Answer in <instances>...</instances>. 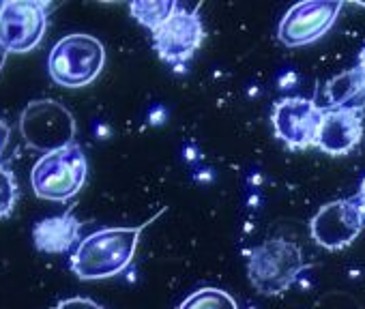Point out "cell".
Returning <instances> with one entry per match:
<instances>
[{"mask_svg": "<svg viewBox=\"0 0 365 309\" xmlns=\"http://www.w3.org/2000/svg\"><path fill=\"white\" fill-rule=\"evenodd\" d=\"M9 137H11V127L7 125V120L0 118V157H3L9 146Z\"/></svg>", "mask_w": 365, "mask_h": 309, "instance_id": "18", "label": "cell"}, {"mask_svg": "<svg viewBox=\"0 0 365 309\" xmlns=\"http://www.w3.org/2000/svg\"><path fill=\"white\" fill-rule=\"evenodd\" d=\"M359 69H361V71L365 73V48H363V50L359 52Z\"/></svg>", "mask_w": 365, "mask_h": 309, "instance_id": "21", "label": "cell"}, {"mask_svg": "<svg viewBox=\"0 0 365 309\" xmlns=\"http://www.w3.org/2000/svg\"><path fill=\"white\" fill-rule=\"evenodd\" d=\"M146 224L135 228H101L73 249L69 266L78 279L97 281L120 275L133 262L142 230Z\"/></svg>", "mask_w": 365, "mask_h": 309, "instance_id": "1", "label": "cell"}, {"mask_svg": "<svg viewBox=\"0 0 365 309\" xmlns=\"http://www.w3.org/2000/svg\"><path fill=\"white\" fill-rule=\"evenodd\" d=\"M129 11L140 26L155 33L178 11V5L174 0H133Z\"/></svg>", "mask_w": 365, "mask_h": 309, "instance_id": "14", "label": "cell"}, {"mask_svg": "<svg viewBox=\"0 0 365 309\" xmlns=\"http://www.w3.org/2000/svg\"><path fill=\"white\" fill-rule=\"evenodd\" d=\"M324 110L305 97H284L273 105L271 122L275 135L290 150H305L316 146V135Z\"/></svg>", "mask_w": 365, "mask_h": 309, "instance_id": "10", "label": "cell"}, {"mask_svg": "<svg viewBox=\"0 0 365 309\" xmlns=\"http://www.w3.org/2000/svg\"><path fill=\"white\" fill-rule=\"evenodd\" d=\"M324 95L329 99V110L361 114L365 110V73L356 67L331 78Z\"/></svg>", "mask_w": 365, "mask_h": 309, "instance_id": "13", "label": "cell"}, {"mask_svg": "<svg viewBox=\"0 0 365 309\" xmlns=\"http://www.w3.org/2000/svg\"><path fill=\"white\" fill-rule=\"evenodd\" d=\"M205 37L207 33L198 9L178 7V11L153 33V48L165 65L182 71L205 43Z\"/></svg>", "mask_w": 365, "mask_h": 309, "instance_id": "6", "label": "cell"}, {"mask_svg": "<svg viewBox=\"0 0 365 309\" xmlns=\"http://www.w3.org/2000/svg\"><path fill=\"white\" fill-rule=\"evenodd\" d=\"M356 200H359V204H361V211H363V215H365V179L361 181V187H359Z\"/></svg>", "mask_w": 365, "mask_h": 309, "instance_id": "19", "label": "cell"}, {"mask_svg": "<svg viewBox=\"0 0 365 309\" xmlns=\"http://www.w3.org/2000/svg\"><path fill=\"white\" fill-rule=\"evenodd\" d=\"M54 309H103L99 303H95L93 298H84V296H73V298H65L61 300Z\"/></svg>", "mask_w": 365, "mask_h": 309, "instance_id": "17", "label": "cell"}, {"mask_svg": "<svg viewBox=\"0 0 365 309\" xmlns=\"http://www.w3.org/2000/svg\"><path fill=\"white\" fill-rule=\"evenodd\" d=\"M301 247L288 239H269L250 251L247 277L258 294L275 296L286 292L303 273Z\"/></svg>", "mask_w": 365, "mask_h": 309, "instance_id": "4", "label": "cell"}, {"mask_svg": "<svg viewBox=\"0 0 365 309\" xmlns=\"http://www.w3.org/2000/svg\"><path fill=\"white\" fill-rule=\"evenodd\" d=\"M48 28V5L39 0H7L0 7V43L11 54L33 52Z\"/></svg>", "mask_w": 365, "mask_h": 309, "instance_id": "7", "label": "cell"}, {"mask_svg": "<svg viewBox=\"0 0 365 309\" xmlns=\"http://www.w3.org/2000/svg\"><path fill=\"white\" fill-rule=\"evenodd\" d=\"M88 177L86 154L78 142L46 152L31 170V185L37 198L50 202H67L80 194Z\"/></svg>", "mask_w": 365, "mask_h": 309, "instance_id": "2", "label": "cell"}, {"mask_svg": "<svg viewBox=\"0 0 365 309\" xmlns=\"http://www.w3.org/2000/svg\"><path fill=\"white\" fill-rule=\"evenodd\" d=\"M363 137V118L356 112H341V110H324L316 148L331 157H344L352 152Z\"/></svg>", "mask_w": 365, "mask_h": 309, "instance_id": "11", "label": "cell"}, {"mask_svg": "<svg viewBox=\"0 0 365 309\" xmlns=\"http://www.w3.org/2000/svg\"><path fill=\"white\" fill-rule=\"evenodd\" d=\"M106 65L103 43L84 33L63 37L48 58V73L54 84L63 88H84L93 84Z\"/></svg>", "mask_w": 365, "mask_h": 309, "instance_id": "3", "label": "cell"}, {"mask_svg": "<svg viewBox=\"0 0 365 309\" xmlns=\"http://www.w3.org/2000/svg\"><path fill=\"white\" fill-rule=\"evenodd\" d=\"M0 7H3V3H0Z\"/></svg>", "mask_w": 365, "mask_h": 309, "instance_id": "22", "label": "cell"}, {"mask_svg": "<svg viewBox=\"0 0 365 309\" xmlns=\"http://www.w3.org/2000/svg\"><path fill=\"white\" fill-rule=\"evenodd\" d=\"M18 202V179L14 170L0 164V219H7Z\"/></svg>", "mask_w": 365, "mask_h": 309, "instance_id": "16", "label": "cell"}, {"mask_svg": "<svg viewBox=\"0 0 365 309\" xmlns=\"http://www.w3.org/2000/svg\"><path fill=\"white\" fill-rule=\"evenodd\" d=\"M365 228V215L354 198L333 200L312 217L309 234L316 245L329 251H339L350 247Z\"/></svg>", "mask_w": 365, "mask_h": 309, "instance_id": "8", "label": "cell"}, {"mask_svg": "<svg viewBox=\"0 0 365 309\" xmlns=\"http://www.w3.org/2000/svg\"><path fill=\"white\" fill-rule=\"evenodd\" d=\"M82 221L71 213L46 217L33 228V243L41 253H67L80 245Z\"/></svg>", "mask_w": 365, "mask_h": 309, "instance_id": "12", "label": "cell"}, {"mask_svg": "<svg viewBox=\"0 0 365 309\" xmlns=\"http://www.w3.org/2000/svg\"><path fill=\"white\" fill-rule=\"evenodd\" d=\"M7 56H9V52H7V48L0 43V71H3V67H5V63H7Z\"/></svg>", "mask_w": 365, "mask_h": 309, "instance_id": "20", "label": "cell"}, {"mask_svg": "<svg viewBox=\"0 0 365 309\" xmlns=\"http://www.w3.org/2000/svg\"><path fill=\"white\" fill-rule=\"evenodd\" d=\"M178 309H239V305L220 288H200L182 300Z\"/></svg>", "mask_w": 365, "mask_h": 309, "instance_id": "15", "label": "cell"}, {"mask_svg": "<svg viewBox=\"0 0 365 309\" xmlns=\"http://www.w3.org/2000/svg\"><path fill=\"white\" fill-rule=\"evenodd\" d=\"M20 129L26 146L43 154L76 142V120L71 112L52 99L31 101L20 116Z\"/></svg>", "mask_w": 365, "mask_h": 309, "instance_id": "5", "label": "cell"}, {"mask_svg": "<svg viewBox=\"0 0 365 309\" xmlns=\"http://www.w3.org/2000/svg\"><path fill=\"white\" fill-rule=\"evenodd\" d=\"M344 3L337 0H307L286 11L279 22L277 39L286 48H303L322 39L335 24Z\"/></svg>", "mask_w": 365, "mask_h": 309, "instance_id": "9", "label": "cell"}]
</instances>
